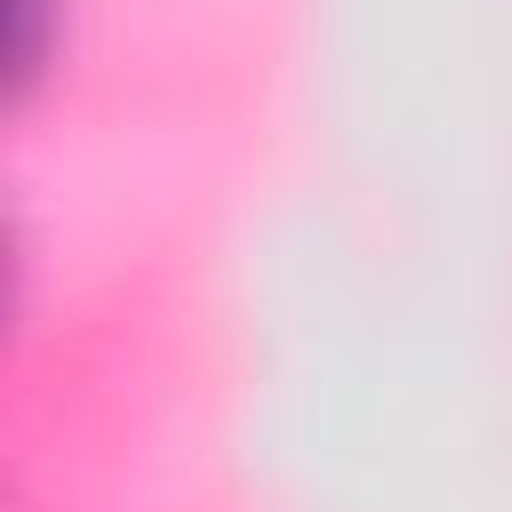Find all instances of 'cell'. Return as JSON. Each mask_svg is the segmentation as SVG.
<instances>
[{
  "label": "cell",
  "instance_id": "1",
  "mask_svg": "<svg viewBox=\"0 0 512 512\" xmlns=\"http://www.w3.org/2000/svg\"><path fill=\"white\" fill-rule=\"evenodd\" d=\"M80 40V0H0V104L32 112L64 72Z\"/></svg>",
  "mask_w": 512,
  "mask_h": 512
}]
</instances>
